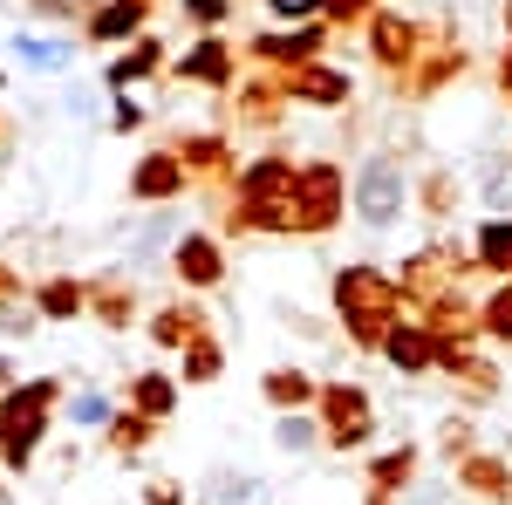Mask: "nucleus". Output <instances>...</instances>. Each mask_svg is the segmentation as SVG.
I'll return each mask as SVG.
<instances>
[{
	"label": "nucleus",
	"mask_w": 512,
	"mask_h": 505,
	"mask_svg": "<svg viewBox=\"0 0 512 505\" xmlns=\"http://www.w3.org/2000/svg\"><path fill=\"white\" fill-rule=\"evenodd\" d=\"M335 308H342V321H349V335L362 349H383V335L403 314V287L383 267H342L335 273Z\"/></svg>",
	"instance_id": "nucleus-1"
},
{
	"label": "nucleus",
	"mask_w": 512,
	"mask_h": 505,
	"mask_svg": "<svg viewBox=\"0 0 512 505\" xmlns=\"http://www.w3.org/2000/svg\"><path fill=\"white\" fill-rule=\"evenodd\" d=\"M294 178H301L294 157H253L239 171V212L253 233H294Z\"/></svg>",
	"instance_id": "nucleus-2"
},
{
	"label": "nucleus",
	"mask_w": 512,
	"mask_h": 505,
	"mask_svg": "<svg viewBox=\"0 0 512 505\" xmlns=\"http://www.w3.org/2000/svg\"><path fill=\"white\" fill-rule=\"evenodd\" d=\"M342 212H349V178H342V164L308 157L301 178H294V233H328Z\"/></svg>",
	"instance_id": "nucleus-3"
},
{
	"label": "nucleus",
	"mask_w": 512,
	"mask_h": 505,
	"mask_svg": "<svg viewBox=\"0 0 512 505\" xmlns=\"http://www.w3.org/2000/svg\"><path fill=\"white\" fill-rule=\"evenodd\" d=\"M315 403H321V444H335V451H362V444L376 437V403H369V389L328 383Z\"/></svg>",
	"instance_id": "nucleus-4"
},
{
	"label": "nucleus",
	"mask_w": 512,
	"mask_h": 505,
	"mask_svg": "<svg viewBox=\"0 0 512 505\" xmlns=\"http://www.w3.org/2000/svg\"><path fill=\"white\" fill-rule=\"evenodd\" d=\"M349 198L362 212V226H390L396 212L410 205V178H403L396 157H362V171L349 178Z\"/></svg>",
	"instance_id": "nucleus-5"
},
{
	"label": "nucleus",
	"mask_w": 512,
	"mask_h": 505,
	"mask_svg": "<svg viewBox=\"0 0 512 505\" xmlns=\"http://www.w3.org/2000/svg\"><path fill=\"white\" fill-rule=\"evenodd\" d=\"M369 48H376V62H383L390 76H410L417 55H424V28L403 21V14H369Z\"/></svg>",
	"instance_id": "nucleus-6"
},
{
	"label": "nucleus",
	"mask_w": 512,
	"mask_h": 505,
	"mask_svg": "<svg viewBox=\"0 0 512 505\" xmlns=\"http://www.w3.org/2000/svg\"><path fill=\"white\" fill-rule=\"evenodd\" d=\"M355 82L342 69H328V62H308V69H294L287 76V103H315V110H335V103H349Z\"/></svg>",
	"instance_id": "nucleus-7"
},
{
	"label": "nucleus",
	"mask_w": 512,
	"mask_h": 505,
	"mask_svg": "<svg viewBox=\"0 0 512 505\" xmlns=\"http://www.w3.org/2000/svg\"><path fill=\"white\" fill-rule=\"evenodd\" d=\"M171 273H178L185 287H219V273H226V253H219V239L185 233L178 246H171Z\"/></svg>",
	"instance_id": "nucleus-8"
},
{
	"label": "nucleus",
	"mask_w": 512,
	"mask_h": 505,
	"mask_svg": "<svg viewBox=\"0 0 512 505\" xmlns=\"http://www.w3.org/2000/svg\"><path fill=\"white\" fill-rule=\"evenodd\" d=\"M383 355H390L403 376H424V369H437V342L424 321H396L390 335H383Z\"/></svg>",
	"instance_id": "nucleus-9"
},
{
	"label": "nucleus",
	"mask_w": 512,
	"mask_h": 505,
	"mask_svg": "<svg viewBox=\"0 0 512 505\" xmlns=\"http://www.w3.org/2000/svg\"><path fill=\"white\" fill-rule=\"evenodd\" d=\"M178 76H185V82H205V89H226V82H233V48H226L219 35L192 41V55L178 62Z\"/></svg>",
	"instance_id": "nucleus-10"
},
{
	"label": "nucleus",
	"mask_w": 512,
	"mask_h": 505,
	"mask_svg": "<svg viewBox=\"0 0 512 505\" xmlns=\"http://www.w3.org/2000/svg\"><path fill=\"white\" fill-rule=\"evenodd\" d=\"M130 192H137V198H178V192H185V157H178V151H151L144 164H137Z\"/></svg>",
	"instance_id": "nucleus-11"
},
{
	"label": "nucleus",
	"mask_w": 512,
	"mask_h": 505,
	"mask_svg": "<svg viewBox=\"0 0 512 505\" xmlns=\"http://www.w3.org/2000/svg\"><path fill=\"white\" fill-rule=\"evenodd\" d=\"M458 485L478 492V499H512V465L499 451H472V458L458 465Z\"/></svg>",
	"instance_id": "nucleus-12"
},
{
	"label": "nucleus",
	"mask_w": 512,
	"mask_h": 505,
	"mask_svg": "<svg viewBox=\"0 0 512 505\" xmlns=\"http://www.w3.org/2000/svg\"><path fill=\"white\" fill-rule=\"evenodd\" d=\"M315 396H321V383L308 369H267V403H274L280 417H301Z\"/></svg>",
	"instance_id": "nucleus-13"
},
{
	"label": "nucleus",
	"mask_w": 512,
	"mask_h": 505,
	"mask_svg": "<svg viewBox=\"0 0 512 505\" xmlns=\"http://www.w3.org/2000/svg\"><path fill=\"white\" fill-rule=\"evenodd\" d=\"M472 260L485 273H512V219H485V226H478Z\"/></svg>",
	"instance_id": "nucleus-14"
},
{
	"label": "nucleus",
	"mask_w": 512,
	"mask_h": 505,
	"mask_svg": "<svg viewBox=\"0 0 512 505\" xmlns=\"http://www.w3.org/2000/svg\"><path fill=\"white\" fill-rule=\"evenodd\" d=\"M151 335H158L164 349H192L198 335H205V314H198L192 301H178V308H164L158 321H151Z\"/></svg>",
	"instance_id": "nucleus-15"
},
{
	"label": "nucleus",
	"mask_w": 512,
	"mask_h": 505,
	"mask_svg": "<svg viewBox=\"0 0 512 505\" xmlns=\"http://www.w3.org/2000/svg\"><path fill=\"white\" fill-rule=\"evenodd\" d=\"M410 478H417V444H396V451H383V458L369 465V485H376L383 499H396Z\"/></svg>",
	"instance_id": "nucleus-16"
},
{
	"label": "nucleus",
	"mask_w": 512,
	"mask_h": 505,
	"mask_svg": "<svg viewBox=\"0 0 512 505\" xmlns=\"http://www.w3.org/2000/svg\"><path fill=\"white\" fill-rule=\"evenodd\" d=\"M144 14H151V0H110V7H103V14H96V28H89V35H130V28H144Z\"/></svg>",
	"instance_id": "nucleus-17"
},
{
	"label": "nucleus",
	"mask_w": 512,
	"mask_h": 505,
	"mask_svg": "<svg viewBox=\"0 0 512 505\" xmlns=\"http://www.w3.org/2000/svg\"><path fill=\"white\" fill-rule=\"evenodd\" d=\"M478 335H492V342H512V280L485 294V308H478Z\"/></svg>",
	"instance_id": "nucleus-18"
},
{
	"label": "nucleus",
	"mask_w": 512,
	"mask_h": 505,
	"mask_svg": "<svg viewBox=\"0 0 512 505\" xmlns=\"http://www.w3.org/2000/svg\"><path fill=\"white\" fill-rule=\"evenodd\" d=\"M130 396H137V417H151V424H158L164 410H171V396H178V389H171V376H137V383H130Z\"/></svg>",
	"instance_id": "nucleus-19"
},
{
	"label": "nucleus",
	"mask_w": 512,
	"mask_h": 505,
	"mask_svg": "<svg viewBox=\"0 0 512 505\" xmlns=\"http://www.w3.org/2000/svg\"><path fill=\"white\" fill-rule=\"evenodd\" d=\"M219 362H226V349H219L212 335H198L192 349H185V383H212V376H219Z\"/></svg>",
	"instance_id": "nucleus-20"
},
{
	"label": "nucleus",
	"mask_w": 512,
	"mask_h": 505,
	"mask_svg": "<svg viewBox=\"0 0 512 505\" xmlns=\"http://www.w3.org/2000/svg\"><path fill=\"white\" fill-rule=\"evenodd\" d=\"M158 62H164V48H158V41H137V48H130V55H123V62H117V69H110V82H117V89H123V82L151 76Z\"/></svg>",
	"instance_id": "nucleus-21"
},
{
	"label": "nucleus",
	"mask_w": 512,
	"mask_h": 505,
	"mask_svg": "<svg viewBox=\"0 0 512 505\" xmlns=\"http://www.w3.org/2000/svg\"><path fill=\"white\" fill-rule=\"evenodd\" d=\"M451 198H458V178H451V171H431V178L417 185V205H424L431 219H444V212H451Z\"/></svg>",
	"instance_id": "nucleus-22"
},
{
	"label": "nucleus",
	"mask_w": 512,
	"mask_h": 505,
	"mask_svg": "<svg viewBox=\"0 0 512 505\" xmlns=\"http://www.w3.org/2000/svg\"><path fill=\"white\" fill-rule=\"evenodd\" d=\"M458 69H465V48H437L431 62L417 69V96H431L437 82H444V76H458Z\"/></svg>",
	"instance_id": "nucleus-23"
},
{
	"label": "nucleus",
	"mask_w": 512,
	"mask_h": 505,
	"mask_svg": "<svg viewBox=\"0 0 512 505\" xmlns=\"http://www.w3.org/2000/svg\"><path fill=\"white\" fill-rule=\"evenodd\" d=\"M178 157H185V171H226V144L219 137H192Z\"/></svg>",
	"instance_id": "nucleus-24"
},
{
	"label": "nucleus",
	"mask_w": 512,
	"mask_h": 505,
	"mask_svg": "<svg viewBox=\"0 0 512 505\" xmlns=\"http://www.w3.org/2000/svg\"><path fill=\"white\" fill-rule=\"evenodd\" d=\"M478 178H485V198H492V212H506V205H512V164H506V157H492Z\"/></svg>",
	"instance_id": "nucleus-25"
},
{
	"label": "nucleus",
	"mask_w": 512,
	"mask_h": 505,
	"mask_svg": "<svg viewBox=\"0 0 512 505\" xmlns=\"http://www.w3.org/2000/svg\"><path fill=\"white\" fill-rule=\"evenodd\" d=\"M96 308L110 314V328H123L130 308H137V294H123V280H103V287H96Z\"/></svg>",
	"instance_id": "nucleus-26"
},
{
	"label": "nucleus",
	"mask_w": 512,
	"mask_h": 505,
	"mask_svg": "<svg viewBox=\"0 0 512 505\" xmlns=\"http://www.w3.org/2000/svg\"><path fill=\"white\" fill-rule=\"evenodd\" d=\"M110 444H117V451H144V444H151V417H137V410H130V417H117Z\"/></svg>",
	"instance_id": "nucleus-27"
},
{
	"label": "nucleus",
	"mask_w": 512,
	"mask_h": 505,
	"mask_svg": "<svg viewBox=\"0 0 512 505\" xmlns=\"http://www.w3.org/2000/svg\"><path fill=\"white\" fill-rule=\"evenodd\" d=\"M315 430L321 424H308V417H280V424H274V444H280V451H308V444H315Z\"/></svg>",
	"instance_id": "nucleus-28"
},
{
	"label": "nucleus",
	"mask_w": 512,
	"mask_h": 505,
	"mask_svg": "<svg viewBox=\"0 0 512 505\" xmlns=\"http://www.w3.org/2000/svg\"><path fill=\"white\" fill-rule=\"evenodd\" d=\"M41 308H48V314H76V308H82V287H69V280H55V287L41 294Z\"/></svg>",
	"instance_id": "nucleus-29"
},
{
	"label": "nucleus",
	"mask_w": 512,
	"mask_h": 505,
	"mask_svg": "<svg viewBox=\"0 0 512 505\" xmlns=\"http://www.w3.org/2000/svg\"><path fill=\"white\" fill-rule=\"evenodd\" d=\"M321 14H328V21H369L376 0H321Z\"/></svg>",
	"instance_id": "nucleus-30"
},
{
	"label": "nucleus",
	"mask_w": 512,
	"mask_h": 505,
	"mask_svg": "<svg viewBox=\"0 0 512 505\" xmlns=\"http://www.w3.org/2000/svg\"><path fill=\"white\" fill-rule=\"evenodd\" d=\"M185 14L205 21V28H219V21H226V0H185Z\"/></svg>",
	"instance_id": "nucleus-31"
},
{
	"label": "nucleus",
	"mask_w": 512,
	"mask_h": 505,
	"mask_svg": "<svg viewBox=\"0 0 512 505\" xmlns=\"http://www.w3.org/2000/svg\"><path fill=\"white\" fill-rule=\"evenodd\" d=\"M280 21H301V14H321V0H267Z\"/></svg>",
	"instance_id": "nucleus-32"
},
{
	"label": "nucleus",
	"mask_w": 512,
	"mask_h": 505,
	"mask_svg": "<svg viewBox=\"0 0 512 505\" xmlns=\"http://www.w3.org/2000/svg\"><path fill=\"white\" fill-rule=\"evenodd\" d=\"M178 499H185L178 485H151V505H178Z\"/></svg>",
	"instance_id": "nucleus-33"
},
{
	"label": "nucleus",
	"mask_w": 512,
	"mask_h": 505,
	"mask_svg": "<svg viewBox=\"0 0 512 505\" xmlns=\"http://www.w3.org/2000/svg\"><path fill=\"white\" fill-rule=\"evenodd\" d=\"M499 89H506V103H512V48L499 55Z\"/></svg>",
	"instance_id": "nucleus-34"
},
{
	"label": "nucleus",
	"mask_w": 512,
	"mask_h": 505,
	"mask_svg": "<svg viewBox=\"0 0 512 505\" xmlns=\"http://www.w3.org/2000/svg\"><path fill=\"white\" fill-rule=\"evenodd\" d=\"M369 505H390V499H383V492H376V499H369Z\"/></svg>",
	"instance_id": "nucleus-35"
}]
</instances>
